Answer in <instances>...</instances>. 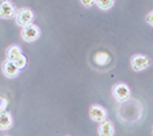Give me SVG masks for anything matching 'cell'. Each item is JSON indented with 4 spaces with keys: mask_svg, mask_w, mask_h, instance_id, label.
<instances>
[{
    "mask_svg": "<svg viewBox=\"0 0 153 136\" xmlns=\"http://www.w3.org/2000/svg\"><path fill=\"white\" fill-rule=\"evenodd\" d=\"M7 106H8V99H7L6 97L0 95V112L7 110Z\"/></svg>",
    "mask_w": 153,
    "mask_h": 136,
    "instance_id": "cell-14",
    "label": "cell"
},
{
    "mask_svg": "<svg viewBox=\"0 0 153 136\" xmlns=\"http://www.w3.org/2000/svg\"><path fill=\"white\" fill-rule=\"evenodd\" d=\"M80 3L83 4L84 7H92V6H95V2H85V0H81Z\"/></svg>",
    "mask_w": 153,
    "mask_h": 136,
    "instance_id": "cell-16",
    "label": "cell"
},
{
    "mask_svg": "<svg viewBox=\"0 0 153 136\" xmlns=\"http://www.w3.org/2000/svg\"><path fill=\"white\" fill-rule=\"evenodd\" d=\"M95 60L96 61H99V64H104V63H107V60H108V56L106 55V53H98V55L95 56Z\"/></svg>",
    "mask_w": 153,
    "mask_h": 136,
    "instance_id": "cell-13",
    "label": "cell"
},
{
    "mask_svg": "<svg viewBox=\"0 0 153 136\" xmlns=\"http://www.w3.org/2000/svg\"><path fill=\"white\" fill-rule=\"evenodd\" d=\"M1 72H3V75L6 76V78L15 79L20 74V70L16 67L15 63L8 61V60H4L3 63H1Z\"/></svg>",
    "mask_w": 153,
    "mask_h": 136,
    "instance_id": "cell-7",
    "label": "cell"
},
{
    "mask_svg": "<svg viewBox=\"0 0 153 136\" xmlns=\"http://www.w3.org/2000/svg\"><path fill=\"white\" fill-rule=\"evenodd\" d=\"M22 55H23L22 53V48L19 45H16V44H12V45H10L6 49V60L12 61V63H15Z\"/></svg>",
    "mask_w": 153,
    "mask_h": 136,
    "instance_id": "cell-9",
    "label": "cell"
},
{
    "mask_svg": "<svg viewBox=\"0 0 153 136\" xmlns=\"http://www.w3.org/2000/svg\"><path fill=\"white\" fill-rule=\"evenodd\" d=\"M152 135H153V127H152Z\"/></svg>",
    "mask_w": 153,
    "mask_h": 136,
    "instance_id": "cell-17",
    "label": "cell"
},
{
    "mask_svg": "<svg viewBox=\"0 0 153 136\" xmlns=\"http://www.w3.org/2000/svg\"><path fill=\"white\" fill-rule=\"evenodd\" d=\"M16 14V7L10 0H3L0 2V19H11L15 18Z\"/></svg>",
    "mask_w": 153,
    "mask_h": 136,
    "instance_id": "cell-6",
    "label": "cell"
},
{
    "mask_svg": "<svg viewBox=\"0 0 153 136\" xmlns=\"http://www.w3.org/2000/svg\"><path fill=\"white\" fill-rule=\"evenodd\" d=\"M34 18L35 14L30 7H23V8L16 10V14H15V23L19 27H26L34 23Z\"/></svg>",
    "mask_w": 153,
    "mask_h": 136,
    "instance_id": "cell-3",
    "label": "cell"
},
{
    "mask_svg": "<svg viewBox=\"0 0 153 136\" xmlns=\"http://www.w3.org/2000/svg\"><path fill=\"white\" fill-rule=\"evenodd\" d=\"M14 125V117L8 110L0 112V131H7Z\"/></svg>",
    "mask_w": 153,
    "mask_h": 136,
    "instance_id": "cell-10",
    "label": "cell"
},
{
    "mask_svg": "<svg viewBox=\"0 0 153 136\" xmlns=\"http://www.w3.org/2000/svg\"><path fill=\"white\" fill-rule=\"evenodd\" d=\"M20 37L26 42H34L41 37V27L35 23L23 27L22 32H20Z\"/></svg>",
    "mask_w": 153,
    "mask_h": 136,
    "instance_id": "cell-4",
    "label": "cell"
},
{
    "mask_svg": "<svg viewBox=\"0 0 153 136\" xmlns=\"http://www.w3.org/2000/svg\"><path fill=\"white\" fill-rule=\"evenodd\" d=\"M152 65V59L144 53H136L130 57V67L134 72H142V71L150 68Z\"/></svg>",
    "mask_w": 153,
    "mask_h": 136,
    "instance_id": "cell-2",
    "label": "cell"
},
{
    "mask_svg": "<svg viewBox=\"0 0 153 136\" xmlns=\"http://www.w3.org/2000/svg\"><path fill=\"white\" fill-rule=\"evenodd\" d=\"M115 4L114 0H96L95 2V6H98V8H100L102 11H108L111 10Z\"/></svg>",
    "mask_w": 153,
    "mask_h": 136,
    "instance_id": "cell-11",
    "label": "cell"
},
{
    "mask_svg": "<svg viewBox=\"0 0 153 136\" xmlns=\"http://www.w3.org/2000/svg\"><path fill=\"white\" fill-rule=\"evenodd\" d=\"M145 22H146L149 26L153 27V10H152V11H149L146 15H145Z\"/></svg>",
    "mask_w": 153,
    "mask_h": 136,
    "instance_id": "cell-15",
    "label": "cell"
},
{
    "mask_svg": "<svg viewBox=\"0 0 153 136\" xmlns=\"http://www.w3.org/2000/svg\"><path fill=\"white\" fill-rule=\"evenodd\" d=\"M111 94H113L114 99L119 104H125L131 98V90L125 82H118L111 87Z\"/></svg>",
    "mask_w": 153,
    "mask_h": 136,
    "instance_id": "cell-1",
    "label": "cell"
},
{
    "mask_svg": "<svg viewBox=\"0 0 153 136\" xmlns=\"http://www.w3.org/2000/svg\"><path fill=\"white\" fill-rule=\"evenodd\" d=\"M98 135L99 136H114L115 135V125H114V122L108 119L106 121L100 122L98 128Z\"/></svg>",
    "mask_w": 153,
    "mask_h": 136,
    "instance_id": "cell-8",
    "label": "cell"
},
{
    "mask_svg": "<svg viewBox=\"0 0 153 136\" xmlns=\"http://www.w3.org/2000/svg\"><path fill=\"white\" fill-rule=\"evenodd\" d=\"M88 116H90V119L92 120V121L100 124V122L107 120V110H106V107H103L102 105L94 104V105H91L90 109H88Z\"/></svg>",
    "mask_w": 153,
    "mask_h": 136,
    "instance_id": "cell-5",
    "label": "cell"
},
{
    "mask_svg": "<svg viewBox=\"0 0 153 136\" xmlns=\"http://www.w3.org/2000/svg\"><path fill=\"white\" fill-rule=\"evenodd\" d=\"M15 64H16V67L19 68V70H23V68H26V65H27V59H26V56L22 55L16 61H15Z\"/></svg>",
    "mask_w": 153,
    "mask_h": 136,
    "instance_id": "cell-12",
    "label": "cell"
},
{
    "mask_svg": "<svg viewBox=\"0 0 153 136\" xmlns=\"http://www.w3.org/2000/svg\"><path fill=\"white\" fill-rule=\"evenodd\" d=\"M7 136H8V135H7Z\"/></svg>",
    "mask_w": 153,
    "mask_h": 136,
    "instance_id": "cell-18",
    "label": "cell"
}]
</instances>
